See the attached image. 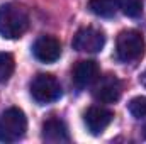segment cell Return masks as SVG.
I'll return each instance as SVG.
<instances>
[{
	"mask_svg": "<svg viewBox=\"0 0 146 144\" xmlns=\"http://www.w3.org/2000/svg\"><path fill=\"white\" fill-rule=\"evenodd\" d=\"M121 95H122V83L115 75L102 76L94 87V97L102 104H114L121 98Z\"/></svg>",
	"mask_w": 146,
	"mask_h": 144,
	"instance_id": "8992f818",
	"label": "cell"
},
{
	"mask_svg": "<svg viewBox=\"0 0 146 144\" xmlns=\"http://www.w3.org/2000/svg\"><path fill=\"white\" fill-rule=\"evenodd\" d=\"M29 29L27 12L15 5L5 3L0 7V36L5 39H19Z\"/></svg>",
	"mask_w": 146,
	"mask_h": 144,
	"instance_id": "6da1fadb",
	"label": "cell"
},
{
	"mask_svg": "<svg viewBox=\"0 0 146 144\" xmlns=\"http://www.w3.org/2000/svg\"><path fill=\"white\" fill-rule=\"evenodd\" d=\"M99 73H100L99 65L94 59H82V61H78L73 66L72 78L76 87L83 88V87H88L94 81H97L99 80Z\"/></svg>",
	"mask_w": 146,
	"mask_h": 144,
	"instance_id": "9c48e42d",
	"label": "cell"
},
{
	"mask_svg": "<svg viewBox=\"0 0 146 144\" xmlns=\"http://www.w3.org/2000/svg\"><path fill=\"white\" fill-rule=\"evenodd\" d=\"M119 9L127 17H139L143 14V0H117Z\"/></svg>",
	"mask_w": 146,
	"mask_h": 144,
	"instance_id": "4fadbf2b",
	"label": "cell"
},
{
	"mask_svg": "<svg viewBox=\"0 0 146 144\" xmlns=\"http://www.w3.org/2000/svg\"><path fill=\"white\" fill-rule=\"evenodd\" d=\"M72 44L73 49H76L80 53H99V51H102V48L106 44V36L100 29L82 27L73 36Z\"/></svg>",
	"mask_w": 146,
	"mask_h": 144,
	"instance_id": "5b68a950",
	"label": "cell"
},
{
	"mask_svg": "<svg viewBox=\"0 0 146 144\" xmlns=\"http://www.w3.org/2000/svg\"><path fill=\"white\" fill-rule=\"evenodd\" d=\"M15 70V61L14 56L9 53H0V83L7 81Z\"/></svg>",
	"mask_w": 146,
	"mask_h": 144,
	"instance_id": "7c38bea8",
	"label": "cell"
},
{
	"mask_svg": "<svg viewBox=\"0 0 146 144\" xmlns=\"http://www.w3.org/2000/svg\"><path fill=\"white\" fill-rule=\"evenodd\" d=\"M27 131L26 114L17 107L5 110L0 117V141L2 143H15L24 137Z\"/></svg>",
	"mask_w": 146,
	"mask_h": 144,
	"instance_id": "3957f363",
	"label": "cell"
},
{
	"mask_svg": "<svg viewBox=\"0 0 146 144\" xmlns=\"http://www.w3.org/2000/svg\"><path fill=\"white\" fill-rule=\"evenodd\" d=\"M127 110L134 119H143L146 117V97H134L129 104Z\"/></svg>",
	"mask_w": 146,
	"mask_h": 144,
	"instance_id": "5bb4252c",
	"label": "cell"
},
{
	"mask_svg": "<svg viewBox=\"0 0 146 144\" xmlns=\"http://www.w3.org/2000/svg\"><path fill=\"white\" fill-rule=\"evenodd\" d=\"M146 49L145 37L136 29L122 31L115 41V54L122 63H134L143 58Z\"/></svg>",
	"mask_w": 146,
	"mask_h": 144,
	"instance_id": "7a4b0ae2",
	"label": "cell"
},
{
	"mask_svg": "<svg viewBox=\"0 0 146 144\" xmlns=\"http://www.w3.org/2000/svg\"><path fill=\"white\" fill-rule=\"evenodd\" d=\"M88 9L92 14L99 15V17H114L119 10V2L117 0H90L88 2Z\"/></svg>",
	"mask_w": 146,
	"mask_h": 144,
	"instance_id": "8fae6325",
	"label": "cell"
},
{
	"mask_svg": "<svg viewBox=\"0 0 146 144\" xmlns=\"http://www.w3.org/2000/svg\"><path fill=\"white\" fill-rule=\"evenodd\" d=\"M42 141L46 143H68L70 136H68V129L65 126V122H61L60 119H49L42 124Z\"/></svg>",
	"mask_w": 146,
	"mask_h": 144,
	"instance_id": "30bf717a",
	"label": "cell"
},
{
	"mask_svg": "<svg viewBox=\"0 0 146 144\" xmlns=\"http://www.w3.org/2000/svg\"><path fill=\"white\" fill-rule=\"evenodd\" d=\"M33 53L41 63H54L61 56V42L53 36H41L33 46Z\"/></svg>",
	"mask_w": 146,
	"mask_h": 144,
	"instance_id": "ba28073f",
	"label": "cell"
},
{
	"mask_svg": "<svg viewBox=\"0 0 146 144\" xmlns=\"http://www.w3.org/2000/svg\"><path fill=\"white\" fill-rule=\"evenodd\" d=\"M31 95L37 104H53L61 98L63 90L60 81L53 75L41 73L31 81Z\"/></svg>",
	"mask_w": 146,
	"mask_h": 144,
	"instance_id": "277c9868",
	"label": "cell"
},
{
	"mask_svg": "<svg viewBox=\"0 0 146 144\" xmlns=\"http://www.w3.org/2000/svg\"><path fill=\"white\" fill-rule=\"evenodd\" d=\"M83 119H85V126L90 131V134L99 136V134H102L110 126V122L114 119V114L106 107L92 105V107L85 112V117Z\"/></svg>",
	"mask_w": 146,
	"mask_h": 144,
	"instance_id": "52a82bcc",
	"label": "cell"
},
{
	"mask_svg": "<svg viewBox=\"0 0 146 144\" xmlns=\"http://www.w3.org/2000/svg\"><path fill=\"white\" fill-rule=\"evenodd\" d=\"M139 80H141V85L146 87V70L143 71V75H141V78H139Z\"/></svg>",
	"mask_w": 146,
	"mask_h": 144,
	"instance_id": "9a60e30c",
	"label": "cell"
}]
</instances>
